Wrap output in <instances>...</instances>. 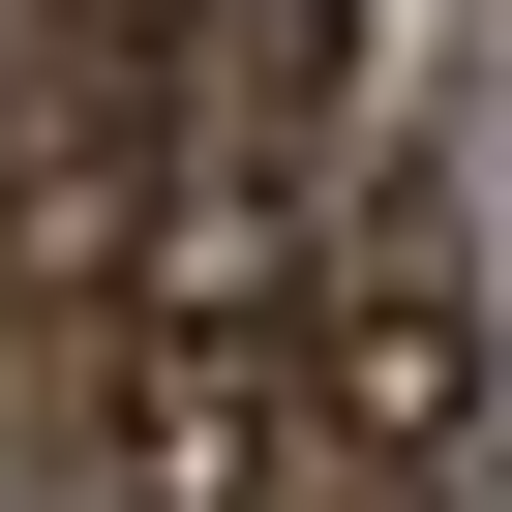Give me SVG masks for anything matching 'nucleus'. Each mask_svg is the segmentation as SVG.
Segmentation results:
<instances>
[{"instance_id":"nucleus-1","label":"nucleus","mask_w":512,"mask_h":512,"mask_svg":"<svg viewBox=\"0 0 512 512\" xmlns=\"http://www.w3.org/2000/svg\"><path fill=\"white\" fill-rule=\"evenodd\" d=\"M302 452H332L302 272H272V241H181V272L121 302V362H91V482L121 512H302Z\"/></svg>"},{"instance_id":"nucleus-2","label":"nucleus","mask_w":512,"mask_h":512,"mask_svg":"<svg viewBox=\"0 0 512 512\" xmlns=\"http://www.w3.org/2000/svg\"><path fill=\"white\" fill-rule=\"evenodd\" d=\"M151 181H302L332 91H362V0H0Z\"/></svg>"},{"instance_id":"nucleus-3","label":"nucleus","mask_w":512,"mask_h":512,"mask_svg":"<svg viewBox=\"0 0 512 512\" xmlns=\"http://www.w3.org/2000/svg\"><path fill=\"white\" fill-rule=\"evenodd\" d=\"M302 362H332V422L362 452H482V211L392 151V181H332V241H302Z\"/></svg>"},{"instance_id":"nucleus-4","label":"nucleus","mask_w":512,"mask_h":512,"mask_svg":"<svg viewBox=\"0 0 512 512\" xmlns=\"http://www.w3.org/2000/svg\"><path fill=\"white\" fill-rule=\"evenodd\" d=\"M302 512H452V482H422V452H362V422H332V452H302Z\"/></svg>"}]
</instances>
